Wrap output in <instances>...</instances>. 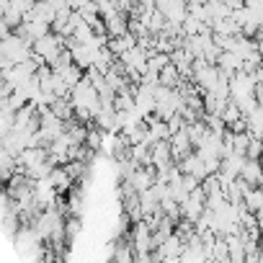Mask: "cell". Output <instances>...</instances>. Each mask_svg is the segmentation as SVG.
Masks as SVG:
<instances>
[{"label": "cell", "instance_id": "1", "mask_svg": "<svg viewBox=\"0 0 263 263\" xmlns=\"http://www.w3.org/2000/svg\"><path fill=\"white\" fill-rule=\"evenodd\" d=\"M65 49V36L62 34H57V31H49L47 36H42V39H36L34 42V60L39 62V65H44V62H54L57 57H60V52Z\"/></svg>", "mask_w": 263, "mask_h": 263}, {"label": "cell", "instance_id": "2", "mask_svg": "<svg viewBox=\"0 0 263 263\" xmlns=\"http://www.w3.org/2000/svg\"><path fill=\"white\" fill-rule=\"evenodd\" d=\"M171 147H173V160H176V163L183 160L189 153L196 150L194 142H191V137H189V129H186V126H183L181 132H173V135H171Z\"/></svg>", "mask_w": 263, "mask_h": 263}, {"label": "cell", "instance_id": "3", "mask_svg": "<svg viewBox=\"0 0 263 263\" xmlns=\"http://www.w3.org/2000/svg\"><path fill=\"white\" fill-rule=\"evenodd\" d=\"M176 160H173V147H171V140H158L153 145V165L158 171L163 168H171Z\"/></svg>", "mask_w": 263, "mask_h": 263}, {"label": "cell", "instance_id": "4", "mask_svg": "<svg viewBox=\"0 0 263 263\" xmlns=\"http://www.w3.org/2000/svg\"><path fill=\"white\" fill-rule=\"evenodd\" d=\"M242 178H248L253 186H263V160H253L248 158L245 165H242Z\"/></svg>", "mask_w": 263, "mask_h": 263}, {"label": "cell", "instance_id": "5", "mask_svg": "<svg viewBox=\"0 0 263 263\" xmlns=\"http://www.w3.org/2000/svg\"><path fill=\"white\" fill-rule=\"evenodd\" d=\"M217 65H219L222 70H227V72H237V70H242V57H240L237 52H232V49H224V52L219 54Z\"/></svg>", "mask_w": 263, "mask_h": 263}, {"label": "cell", "instance_id": "6", "mask_svg": "<svg viewBox=\"0 0 263 263\" xmlns=\"http://www.w3.org/2000/svg\"><path fill=\"white\" fill-rule=\"evenodd\" d=\"M181 80H183V75H181V70H178L173 62H168V65L160 70V83H163V85H168V88H178Z\"/></svg>", "mask_w": 263, "mask_h": 263}, {"label": "cell", "instance_id": "7", "mask_svg": "<svg viewBox=\"0 0 263 263\" xmlns=\"http://www.w3.org/2000/svg\"><path fill=\"white\" fill-rule=\"evenodd\" d=\"M212 260H219V263H230V245H227V237L219 235L217 242H214V250H212Z\"/></svg>", "mask_w": 263, "mask_h": 263}, {"label": "cell", "instance_id": "8", "mask_svg": "<svg viewBox=\"0 0 263 263\" xmlns=\"http://www.w3.org/2000/svg\"><path fill=\"white\" fill-rule=\"evenodd\" d=\"M242 201H245V206H248L250 212H260V209H263V186H253Z\"/></svg>", "mask_w": 263, "mask_h": 263}, {"label": "cell", "instance_id": "9", "mask_svg": "<svg viewBox=\"0 0 263 263\" xmlns=\"http://www.w3.org/2000/svg\"><path fill=\"white\" fill-rule=\"evenodd\" d=\"M206 29V24L201 21V18H196V16H186V21H183V34L186 36H196V34H201Z\"/></svg>", "mask_w": 263, "mask_h": 263}, {"label": "cell", "instance_id": "10", "mask_svg": "<svg viewBox=\"0 0 263 263\" xmlns=\"http://www.w3.org/2000/svg\"><path fill=\"white\" fill-rule=\"evenodd\" d=\"M250 140H253V135H250V132H235V153H242V155H248Z\"/></svg>", "mask_w": 263, "mask_h": 263}, {"label": "cell", "instance_id": "11", "mask_svg": "<svg viewBox=\"0 0 263 263\" xmlns=\"http://www.w3.org/2000/svg\"><path fill=\"white\" fill-rule=\"evenodd\" d=\"M240 116H242V108H240V106H237L235 101H230V103L224 106V111H222V119L227 121V126H230V124H232L235 119H240Z\"/></svg>", "mask_w": 263, "mask_h": 263}, {"label": "cell", "instance_id": "12", "mask_svg": "<svg viewBox=\"0 0 263 263\" xmlns=\"http://www.w3.org/2000/svg\"><path fill=\"white\" fill-rule=\"evenodd\" d=\"M248 158H253V160H263V140H260V137H253V140H250Z\"/></svg>", "mask_w": 263, "mask_h": 263}, {"label": "cell", "instance_id": "13", "mask_svg": "<svg viewBox=\"0 0 263 263\" xmlns=\"http://www.w3.org/2000/svg\"><path fill=\"white\" fill-rule=\"evenodd\" d=\"M67 6H70L72 11H80V8L85 6V0H67Z\"/></svg>", "mask_w": 263, "mask_h": 263}, {"label": "cell", "instance_id": "14", "mask_svg": "<svg viewBox=\"0 0 263 263\" xmlns=\"http://www.w3.org/2000/svg\"><path fill=\"white\" fill-rule=\"evenodd\" d=\"M258 214V227H260V232H263V209L260 212H255Z\"/></svg>", "mask_w": 263, "mask_h": 263}, {"label": "cell", "instance_id": "15", "mask_svg": "<svg viewBox=\"0 0 263 263\" xmlns=\"http://www.w3.org/2000/svg\"><path fill=\"white\" fill-rule=\"evenodd\" d=\"M260 108H263V106H260Z\"/></svg>", "mask_w": 263, "mask_h": 263}]
</instances>
